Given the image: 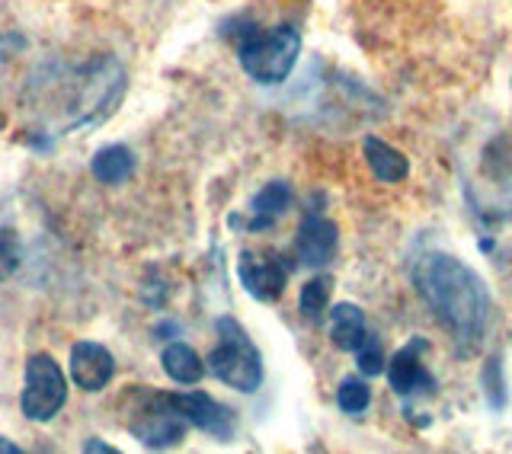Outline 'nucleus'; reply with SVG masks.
I'll list each match as a JSON object with an SVG mask.
<instances>
[{
	"mask_svg": "<svg viewBox=\"0 0 512 454\" xmlns=\"http://www.w3.org/2000/svg\"><path fill=\"white\" fill-rule=\"evenodd\" d=\"M221 343L208 355V371L221 381L234 387L240 394H256L263 384V355L250 343V336L234 317H221L218 323Z\"/></svg>",
	"mask_w": 512,
	"mask_h": 454,
	"instance_id": "7ed1b4c3",
	"label": "nucleus"
},
{
	"mask_svg": "<svg viewBox=\"0 0 512 454\" xmlns=\"http://www.w3.org/2000/svg\"><path fill=\"white\" fill-rule=\"evenodd\" d=\"M336 240H340V234H336V224L320 218V215H308L301 221L298 227V237H295V253L304 266H327L333 253H336Z\"/></svg>",
	"mask_w": 512,
	"mask_h": 454,
	"instance_id": "1a4fd4ad",
	"label": "nucleus"
},
{
	"mask_svg": "<svg viewBox=\"0 0 512 454\" xmlns=\"http://www.w3.org/2000/svg\"><path fill=\"white\" fill-rule=\"evenodd\" d=\"M176 410L186 416L189 426H196L199 432H208L212 439L218 442H228L234 435V416L228 407H221L218 400H212L202 391H192V394H170Z\"/></svg>",
	"mask_w": 512,
	"mask_h": 454,
	"instance_id": "0eeeda50",
	"label": "nucleus"
},
{
	"mask_svg": "<svg viewBox=\"0 0 512 454\" xmlns=\"http://www.w3.org/2000/svg\"><path fill=\"white\" fill-rule=\"evenodd\" d=\"M356 362L365 378H375L384 371V355H381V346L375 336H365V343L356 349Z\"/></svg>",
	"mask_w": 512,
	"mask_h": 454,
	"instance_id": "6ab92c4d",
	"label": "nucleus"
},
{
	"mask_svg": "<svg viewBox=\"0 0 512 454\" xmlns=\"http://www.w3.org/2000/svg\"><path fill=\"white\" fill-rule=\"evenodd\" d=\"M484 375H490V387H484V391L493 394V407H503V403H506V394H503V381H500V362L493 359V362L487 365Z\"/></svg>",
	"mask_w": 512,
	"mask_h": 454,
	"instance_id": "aec40b11",
	"label": "nucleus"
},
{
	"mask_svg": "<svg viewBox=\"0 0 512 454\" xmlns=\"http://www.w3.org/2000/svg\"><path fill=\"white\" fill-rule=\"evenodd\" d=\"M288 205H292V186L282 180L263 186L250 202L253 221H247V231H266V227L276 224V218L288 212Z\"/></svg>",
	"mask_w": 512,
	"mask_h": 454,
	"instance_id": "9b49d317",
	"label": "nucleus"
},
{
	"mask_svg": "<svg viewBox=\"0 0 512 454\" xmlns=\"http://www.w3.org/2000/svg\"><path fill=\"white\" fill-rule=\"evenodd\" d=\"M0 451H10V454H16V451H20V448H16V445H10V442H4V439H0Z\"/></svg>",
	"mask_w": 512,
	"mask_h": 454,
	"instance_id": "4be33fe9",
	"label": "nucleus"
},
{
	"mask_svg": "<svg viewBox=\"0 0 512 454\" xmlns=\"http://www.w3.org/2000/svg\"><path fill=\"white\" fill-rule=\"evenodd\" d=\"M426 349V339H413L410 346L400 349L394 359L388 362V381H391V391L407 397L416 391H432V375L423 368L420 362V352Z\"/></svg>",
	"mask_w": 512,
	"mask_h": 454,
	"instance_id": "9d476101",
	"label": "nucleus"
},
{
	"mask_svg": "<svg viewBox=\"0 0 512 454\" xmlns=\"http://www.w3.org/2000/svg\"><path fill=\"white\" fill-rule=\"evenodd\" d=\"M116 378V362L106 346L90 343V339H80L71 349V381L80 387V391L96 394Z\"/></svg>",
	"mask_w": 512,
	"mask_h": 454,
	"instance_id": "6e6552de",
	"label": "nucleus"
},
{
	"mask_svg": "<svg viewBox=\"0 0 512 454\" xmlns=\"http://www.w3.org/2000/svg\"><path fill=\"white\" fill-rule=\"evenodd\" d=\"M365 314L359 311L356 304H336L333 317H330V339L336 349L343 352H356L365 343Z\"/></svg>",
	"mask_w": 512,
	"mask_h": 454,
	"instance_id": "f8f14e48",
	"label": "nucleus"
},
{
	"mask_svg": "<svg viewBox=\"0 0 512 454\" xmlns=\"http://www.w3.org/2000/svg\"><path fill=\"white\" fill-rule=\"evenodd\" d=\"M84 451H96V454H116V448L106 445V442H96V439H90V442L84 445Z\"/></svg>",
	"mask_w": 512,
	"mask_h": 454,
	"instance_id": "412c9836",
	"label": "nucleus"
},
{
	"mask_svg": "<svg viewBox=\"0 0 512 454\" xmlns=\"http://www.w3.org/2000/svg\"><path fill=\"white\" fill-rule=\"evenodd\" d=\"M16 266H20V240H16L10 227H4L0 231V282H7Z\"/></svg>",
	"mask_w": 512,
	"mask_h": 454,
	"instance_id": "a211bd4d",
	"label": "nucleus"
},
{
	"mask_svg": "<svg viewBox=\"0 0 512 454\" xmlns=\"http://www.w3.org/2000/svg\"><path fill=\"white\" fill-rule=\"evenodd\" d=\"M362 151H365L368 167H372V173L378 176L381 183H400L410 173L407 157L400 154L397 148H391V144H384L381 138H365Z\"/></svg>",
	"mask_w": 512,
	"mask_h": 454,
	"instance_id": "ddd939ff",
	"label": "nucleus"
},
{
	"mask_svg": "<svg viewBox=\"0 0 512 454\" xmlns=\"http://www.w3.org/2000/svg\"><path fill=\"white\" fill-rule=\"evenodd\" d=\"M93 176L106 186H116L125 183L128 176L135 173V154L125 148V144H106L93 154V164H90Z\"/></svg>",
	"mask_w": 512,
	"mask_h": 454,
	"instance_id": "4468645a",
	"label": "nucleus"
},
{
	"mask_svg": "<svg viewBox=\"0 0 512 454\" xmlns=\"http://www.w3.org/2000/svg\"><path fill=\"white\" fill-rule=\"evenodd\" d=\"M68 403V378L48 352H36L26 362V387L20 410L29 423H52Z\"/></svg>",
	"mask_w": 512,
	"mask_h": 454,
	"instance_id": "20e7f679",
	"label": "nucleus"
},
{
	"mask_svg": "<svg viewBox=\"0 0 512 454\" xmlns=\"http://www.w3.org/2000/svg\"><path fill=\"white\" fill-rule=\"evenodd\" d=\"M413 282L423 301L432 307V314L455 333V339L477 343L484 336L490 295L477 272L445 253H426L413 266Z\"/></svg>",
	"mask_w": 512,
	"mask_h": 454,
	"instance_id": "f257e3e1",
	"label": "nucleus"
},
{
	"mask_svg": "<svg viewBox=\"0 0 512 454\" xmlns=\"http://www.w3.org/2000/svg\"><path fill=\"white\" fill-rule=\"evenodd\" d=\"M301 55V32L295 26L250 29L240 42V68L256 84H282Z\"/></svg>",
	"mask_w": 512,
	"mask_h": 454,
	"instance_id": "f03ea898",
	"label": "nucleus"
},
{
	"mask_svg": "<svg viewBox=\"0 0 512 454\" xmlns=\"http://www.w3.org/2000/svg\"><path fill=\"white\" fill-rule=\"evenodd\" d=\"M160 362H164V371L176 384H199L205 375V365L199 359V352L186 343H170L164 349V355H160Z\"/></svg>",
	"mask_w": 512,
	"mask_h": 454,
	"instance_id": "2eb2a0df",
	"label": "nucleus"
},
{
	"mask_svg": "<svg viewBox=\"0 0 512 454\" xmlns=\"http://www.w3.org/2000/svg\"><path fill=\"white\" fill-rule=\"evenodd\" d=\"M336 403H340L343 413L359 416L368 410V403H372V387L362 378H343V384L336 387Z\"/></svg>",
	"mask_w": 512,
	"mask_h": 454,
	"instance_id": "f3484780",
	"label": "nucleus"
},
{
	"mask_svg": "<svg viewBox=\"0 0 512 454\" xmlns=\"http://www.w3.org/2000/svg\"><path fill=\"white\" fill-rule=\"evenodd\" d=\"M128 429H132V435L144 448H170V445H180L189 423H186V416L176 410L170 394H151L148 407L138 410V419H132Z\"/></svg>",
	"mask_w": 512,
	"mask_h": 454,
	"instance_id": "39448f33",
	"label": "nucleus"
},
{
	"mask_svg": "<svg viewBox=\"0 0 512 454\" xmlns=\"http://www.w3.org/2000/svg\"><path fill=\"white\" fill-rule=\"evenodd\" d=\"M237 275H240V285H244L247 295H253L256 301H266V304L279 301L285 291V282H288V269L279 263V256H260L250 250L240 253Z\"/></svg>",
	"mask_w": 512,
	"mask_h": 454,
	"instance_id": "423d86ee",
	"label": "nucleus"
},
{
	"mask_svg": "<svg viewBox=\"0 0 512 454\" xmlns=\"http://www.w3.org/2000/svg\"><path fill=\"white\" fill-rule=\"evenodd\" d=\"M330 291H333V282L327 279V275H317V279H311L308 285L301 288V295H298L301 314L308 317V320H320V317H324L327 304H330Z\"/></svg>",
	"mask_w": 512,
	"mask_h": 454,
	"instance_id": "dca6fc26",
	"label": "nucleus"
}]
</instances>
